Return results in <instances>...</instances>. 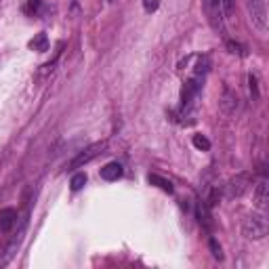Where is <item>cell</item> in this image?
<instances>
[{
	"instance_id": "cell-15",
	"label": "cell",
	"mask_w": 269,
	"mask_h": 269,
	"mask_svg": "<svg viewBox=\"0 0 269 269\" xmlns=\"http://www.w3.org/2000/svg\"><path fill=\"white\" fill-rule=\"evenodd\" d=\"M84 185H86V175H84V172H76V175L72 177V181H69V187H72V192H80Z\"/></svg>"
},
{
	"instance_id": "cell-1",
	"label": "cell",
	"mask_w": 269,
	"mask_h": 269,
	"mask_svg": "<svg viewBox=\"0 0 269 269\" xmlns=\"http://www.w3.org/2000/svg\"><path fill=\"white\" fill-rule=\"evenodd\" d=\"M269 232V225H267V219L261 215V212H250V215L244 217L242 221V234L244 238L248 240H263Z\"/></svg>"
},
{
	"instance_id": "cell-8",
	"label": "cell",
	"mask_w": 269,
	"mask_h": 269,
	"mask_svg": "<svg viewBox=\"0 0 269 269\" xmlns=\"http://www.w3.org/2000/svg\"><path fill=\"white\" fill-rule=\"evenodd\" d=\"M252 202H255V206L263 210L269 202V183L267 179H261L259 183L255 185V192H252Z\"/></svg>"
},
{
	"instance_id": "cell-10",
	"label": "cell",
	"mask_w": 269,
	"mask_h": 269,
	"mask_svg": "<svg viewBox=\"0 0 269 269\" xmlns=\"http://www.w3.org/2000/svg\"><path fill=\"white\" fill-rule=\"evenodd\" d=\"M122 164L120 162H107L103 168H101V179L105 181H118L122 177Z\"/></svg>"
},
{
	"instance_id": "cell-14",
	"label": "cell",
	"mask_w": 269,
	"mask_h": 269,
	"mask_svg": "<svg viewBox=\"0 0 269 269\" xmlns=\"http://www.w3.org/2000/svg\"><path fill=\"white\" fill-rule=\"evenodd\" d=\"M192 143H194V147L200 149V152H208V149H210V141L204 137V134H194Z\"/></svg>"
},
{
	"instance_id": "cell-11",
	"label": "cell",
	"mask_w": 269,
	"mask_h": 269,
	"mask_svg": "<svg viewBox=\"0 0 269 269\" xmlns=\"http://www.w3.org/2000/svg\"><path fill=\"white\" fill-rule=\"evenodd\" d=\"M30 49L36 51V53L49 51V38H46L44 32H40V34H36L34 38H32V40H30Z\"/></svg>"
},
{
	"instance_id": "cell-6",
	"label": "cell",
	"mask_w": 269,
	"mask_h": 269,
	"mask_svg": "<svg viewBox=\"0 0 269 269\" xmlns=\"http://www.w3.org/2000/svg\"><path fill=\"white\" fill-rule=\"evenodd\" d=\"M202 84H204V76H194L183 84V91H181V103H183V107H192L196 95L202 89Z\"/></svg>"
},
{
	"instance_id": "cell-12",
	"label": "cell",
	"mask_w": 269,
	"mask_h": 269,
	"mask_svg": "<svg viewBox=\"0 0 269 269\" xmlns=\"http://www.w3.org/2000/svg\"><path fill=\"white\" fill-rule=\"evenodd\" d=\"M198 219H200V225L210 229L212 227V219H210V212H208V204L206 200L198 202Z\"/></svg>"
},
{
	"instance_id": "cell-2",
	"label": "cell",
	"mask_w": 269,
	"mask_h": 269,
	"mask_svg": "<svg viewBox=\"0 0 269 269\" xmlns=\"http://www.w3.org/2000/svg\"><path fill=\"white\" fill-rule=\"evenodd\" d=\"M246 13L250 17V23L255 26L261 34L267 32L269 26V17H267V0H244Z\"/></svg>"
},
{
	"instance_id": "cell-9",
	"label": "cell",
	"mask_w": 269,
	"mask_h": 269,
	"mask_svg": "<svg viewBox=\"0 0 269 269\" xmlns=\"http://www.w3.org/2000/svg\"><path fill=\"white\" fill-rule=\"evenodd\" d=\"M17 223V210L15 208H2L0 210V232H11Z\"/></svg>"
},
{
	"instance_id": "cell-19",
	"label": "cell",
	"mask_w": 269,
	"mask_h": 269,
	"mask_svg": "<svg viewBox=\"0 0 269 269\" xmlns=\"http://www.w3.org/2000/svg\"><path fill=\"white\" fill-rule=\"evenodd\" d=\"M227 49H229V53H234V55H246V49H244L242 44H238V42H227Z\"/></svg>"
},
{
	"instance_id": "cell-4",
	"label": "cell",
	"mask_w": 269,
	"mask_h": 269,
	"mask_svg": "<svg viewBox=\"0 0 269 269\" xmlns=\"http://www.w3.org/2000/svg\"><path fill=\"white\" fill-rule=\"evenodd\" d=\"M250 185H252L250 172H238V175L232 177L223 185V196L227 198V200H235V198H242L244 194H246L250 189Z\"/></svg>"
},
{
	"instance_id": "cell-17",
	"label": "cell",
	"mask_w": 269,
	"mask_h": 269,
	"mask_svg": "<svg viewBox=\"0 0 269 269\" xmlns=\"http://www.w3.org/2000/svg\"><path fill=\"white\" fill-rule=\"evenodd\" d=\"M223 15H225V21L234 19V0H223Z\"/></svg>"
},
{
	"instance_id": "cell-5",
	"label": "cell",
	"mask_w": 269,
	"mask_h": 269,
	"mask_svg": "<svg viewBox=\"0 0 269 269\" xmlns=\"http://www.w3.org/2000/svg\"><path fill=\"white\" fill-rule=\"evenodd\" d=\"M105 147H107V141H99V143H93L89 145L86 149H82L80 154H78L72 162L67 164V170H72V168H82L84 164H89L91 160H95L97 156H101L105 152Z\"/></svg>"
},
{
	"instance_id": "cell-22",
	"label": "cell",
	"mask_w": 269,
	"mask_h": 269,
	"mask_svg": "<svg viewBox=\"0 0 269 269\" xmlns=\"http://www.w3.org/2000/svg\"><path fill=\"white\" fill-rule=\"evenodd\" d=\"M109 2H114V0H109Z\"/></svg>"
},
{
	"instance_id": "cell-21",
	"label": "cell",
	"mask_w": 269,
	"mask_h": 269,
	"mask_svg": "<svg viewBox=\"0 0 269 269\" xmlns=\"http://www.w3.org/2000/svg\"><path fill=\"white\" fill-rule=\"evenodd\" d=\"M30 9H32V11H38V9H40V0H30Z\"/></svg>"
},
{
	"instance_id": "cell-3",
	"label": "cell",
	"mask_w": 269,
	"mask_h": 269,
	"mask_svg": "<svg viewBox=\"0 0 269 269\" xmlns=\"http://www.w3.org/2000/svg\"><path fill=\"white\" fill-rule=\"evenodd\" d=\"M202 9L206 15L208 26L215 32H223L225 30V15H223V0H202Z\"/></svg>"
},
{
	"instance_id": "cell-18",
	"label": "cell",
	"mask_w": 269,
	"mask_h": 269,
	"mask_svg": "<svg viewBox=\"0 0 269 269\" xmlns=\"http://www.w3.org/2000/svg\"><path fill=\"white\" fill-rule=\"evenodd\" d=\"M210 250H212V257H215L217 261H223V250H221V246H219V242L215 240V238H210Z\"/></svg>"
},
{
	"instance_id": "cell-13",
	"label": "cell",
	"mask_w": 269,
	"mask_h": 269,
	"mask_svg": "<svg viewBox=\"0 0 269 269\" xmlns=\"http://www.w3.org/2000/svg\"><path fill=\"white\" fill-rule=\"evenodd\" d=\"M147 179H149V183H154L156 187H160L162 192H166V194H172V192H175V187H172L170 181L164 179V177H160V175H149Z\"/></svg>"
},
{
	"instance_id": "cell-20",
	"label": "cell",
	"mask_w": 269,
	"mask_h": 269,
	"mask_svg": "<svg viewBox=\"0 0 269 269\" xmlns=\"http://www.w3.org/2000/svg\"><path fill=\"white\" fill-rule=\"evenodd\" d=\"M248 82H250V93H252V97H259V86H257V76H248Z\"/></svg>"
},
{
	"instance_id": "cell-16",
	"label": "cell",
	"mask_w": 269,
	"mask_h": 269,
	"mask_svg": "<svg viewBox=\"0 0 269 269\" xmlns=\"http://www.w3.org/2000/svg\"><path fill=\"white\" fill-rule=\"evenodd\" d=\"M208 66H210V61L208 57H200V61H198V66H196V76H204L208 72Z\"/></svg>"
},
{
	"instance_id": "cell-7",
	"label": "cell",
	"mask_w": 269,
	"mask_h": 269,
	"mask_svg": "<svg viewBox=\"0 0 269 269\" xmlns=\"http://www.w3.org/2000/svg\"><path fill=\"white\" fill-rule=\"evenodd\" d=\"M219 105H221V112H223L225 116H234V114L240 109V97H238V93H234L232 89H225L223 95H221Z\"/></svg>"
}]
</instances>
